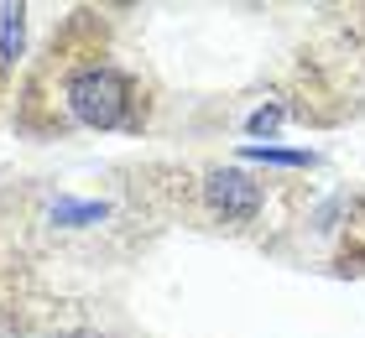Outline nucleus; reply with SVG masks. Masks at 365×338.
<instances>
[{
    "instance_id": "1",
    "label": "nucleus",
    "mask_w": 365,
    "mask_h": 338,
    "mask_svg": "<svg viewBox=\"0 0 365 338\" xmlns=\"http://www.w3.org/2000/svg\"><path fill=\"white\" fill-rule=\"evenodd\" d=\"M11 120L21 135H73V130H141L146 89L141 73L115 58L94 11H73L53 31L42 58L21 73Z\"/></svg>"
},
{
    "instance_id": "2",
    "label": "nucleus",
    "mask_w": 365,
    "mask_h": 338,
    "mask_svg": "<svg viewBox=\"0 0 365 338\" xmlns=\"http://www.w3.org/2000/svg\"><path fill=\"white\" fill-rule=\"evenodd\" d=\"M193 188H198L204 218L220 229H245L267 213V182L240 172V167H209V172H198Z\"/></svg>"
},
{
    "instance_id": "3",
    "label": "nucleus",
    "mask_w": 365,
    "mask_h": 338,
    "mask_svg": "<svg viewBox=\"0 0 365 338\" xmlns=\"http://www.w3.org/2000/svg\"><path fill=\"white\" fill-rule=\"evenodd\" d=\"M6 78H11V68H6V63H0V99H6Z\"/></svg>"
}]
</instances>
